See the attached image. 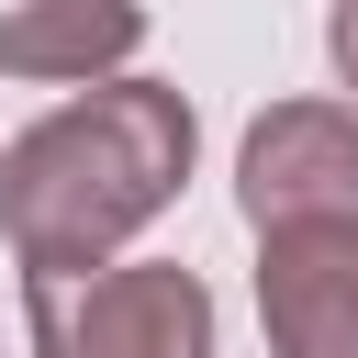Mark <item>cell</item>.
I'll return each instance as SVG.
<instances>
[{"instance_id":"cell-5","label":"cell","mask_w":358,"mask_h":358,"mask_svg":"<svg viewBox=\"0 0 358 358\" xmlns=\"http://www.w3.org/2000/svg\"><path fill=\"white\" fill-rule=\"evenodd\" d=\"M145 56V11L134 0H34L0 11V78H67V90H112Z\"/></svg>"},{"instance_id":"cell-1","label":"cell","mask_w":358,"mask_h":358,"mask_svg":"<svg viewBox=\"0 0 358 358\" xmlns=\"http://www.w3.org/2000/svg\"><path fill=\"white\" fill-rule=\"evenodd\" d=\"M190 157L201 123L168 78L78 90L0 145V246L22 257V280H90L190 190Z\"/></svg>"},{"instance_id":"cell-6","label":"cell","mask_w":358,"mask_h":358,"mask_svg":"<svg viewBox=\"0 0 358 358\" xmlns=\"http://www.w3.org/2000/svg\"><path fill=\"white\" fill-rule=\"evenodd\" d=\"M324 56H336V78H347V90H358V0H347V11H336V22H324Z\"/></svg>"},{"instance_id":"cell-3","label":"cell","mask_w":358,"mask_h":358,"mask_svg":"<svg viewBox=\"0 0 358 358\" xmlns=\"http://www.w3.org/2000/svg\"><path fill=\"white\" fill-rule=\"evenodd\" d=\"M235 201L268 235L358 224V101H268L235 145Z\"/></svg>"},{"instance_id":"cell-2","label":"cell","mask_w":358,"mask_h":358,"mask_svg":"<svg viewBox=\"0 0 358 358\" xmlns=\"http://www.w3.org/2000/svg\"><path fill=\"white\" fill-rule=\"evenodd\" d=\"M22 336H34V358H213V291L179 257L22 280Z\"/></svg>"},{"instance_id":"cell-4","label":"cell","mask_w":358,"mask_h":358,"mask_svg":"<svg viewBox=\"0 0 358 358\" xmlns=\"http://www.w3.org/2000/svg\"><path fill=\"white\" fill-rule=\"evenodd\" d=\"M257 324H268V358H358V224L268 235L257 246Z\"/></svg>"}]
</instances>
